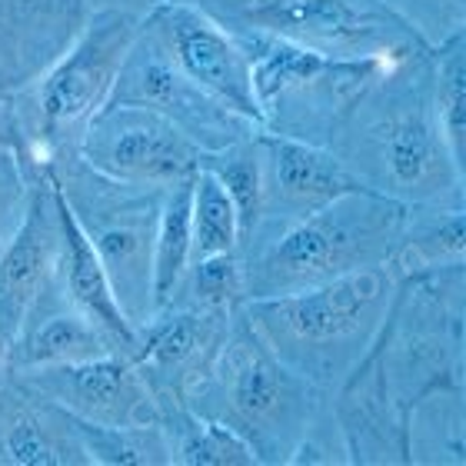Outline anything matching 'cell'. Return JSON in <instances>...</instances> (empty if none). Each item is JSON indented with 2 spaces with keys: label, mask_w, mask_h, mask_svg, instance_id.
<instances>
[{
  "label": "cell",
  "mask_w": 466,
  "mask_h": 466,
  "mask_svg": "<svg viewBox=\"0 0 466 466\" xmlns=\"http://www.w3.org/2000/svg\"><path fill=\"white\" fill-rule=\"evenodd\" d=\"M327 150L363 190L407 207H463V167L440 130L430 54L380 70L343 107Z\"/></svg>",
  "instance_id": "1"
},
{
  "label": "cell",
  "mask_w": 466,
  "mask_h": 466,
  "mask_svg": "<svg viewBox=\"0 0 466 466\" xmlns=\"http://www.w3.org/2000/svg\"><path fill=\"white\" fill-rule=\"evenodd\" d=\"M330 393L290 370L253 330L237 303L214 370L200 380L187 410L224 423L253 450L257 463H293L300 447L323 427Z\"/></svg>",
  "instance_id": "2"
},
{
  "label": "cell",
  "mask_w": 466,
  "mask_h": 466,
  "mask_svg": "<svg viewBox=\"0 0 466 466\" xmlns=\"http://www.w3.org/2000/svg\"><path fill=\"white\" fill-rule=\"evenodd\" d=\"M407 220V204L363 187L347 190L320 210L240 250L243 300L287 297L330 283L343 273L387 267Z\"/></svg>",
  "instance_id": "3"
},
{
  "label": "cell",
  "mask_w": 466,
  "mask_h": 466,
  "mask_svg": "<svg viewBox=\"0 0 466 466\" xmlns=\"http://www.w3.org/2000/svg\"><path fill=\"white\" fill-rule=\"evenodd\" d=\"M393 290L397 273L367 267L310 290L243 300L240 307L287 367L333 393L377 340Z\"/></svg>",
  "instance_id": "4"
},
{
  "label": "cell",
  "mask_w": 466,
  "mask_h": 466,
  "mask_svg": "<svg viewBox=\"0 0 466 466\" xmlns=\"http://www.w3.org/2000/svg\"><path fill=\"white\" fill-rule=\"evenodd\" d=\"M360 363L407 427L430 400L463 397V263L397 277L383 327Z\"/></svg>",
  "instance_id": "5"
},
{
  "label": "cell",
  "mask_w": 466,
  "mask_h": 466,
  "mask_svg": "<svg viewBox=\"0 0 466 466\" xmlns=\"http://www.w3.org/2000/svg\"><path fill=\"white\" fill-rule=\"evenodd\" d=\"M230 34H257L343 64L397 67L433 50L387 0H187Z\"/></svg>",
  "instance_id": "6"
},
{
  "label": "cell",
  "mask_w": 466,
  "mask_h": 466,
  "mask_svg": "<svg viewBox=\"0 0 466 466\" xmlns=\"http://www.w3.org/2000/svg\"><path fill=\"white\" fill-rule=\"evenodd\" d=\"M44 170L104 263L120 310L140 330L154 320V243L167 187L110 180L77 150L47 157Z\"/></svg>",
  "instance_id": "7"
},
{
  "label": "cell",
  "mask_w": 466,
  "mask_h": 466,
  "mask_svg": "<svg viewBox=\"0 0 466 466\" xmlns=\"http://www.w3.org/2000/svg\"><path fill=\"white\" fill-rule=\"evenodd\" d=\"M137 30V14L94 7L67 54L34 87L14 97L30 164H44L60 150H77L90 116L110 100Z\"/></svg>",
  "instance_id": "8"
},
{
  "label": "cell",
  "mask_w": 466,
  "mask_h": 466,
  "mask_svg": "<svg viewBox=\"0 0 466 466\" xmlns=\"http://www.w3.org/2000/svg\"><path fill=\"white\" fill-rule=\"evenodd\" d=\"M247 54L263 130L327 147L343 107L377 77V64H343L257 34H233Z\"/></svg>",
  "instance_id": "9"
},
{
  "label": "cell",
  "mask_w": 466,
  "mask_h": 466,
  "mask_svg": "<svg viewBox=\"0 0 466 466\" xmlns=\"http://www.w3.org/2000/svg\"><path fill=\"white\" fill-rule=\"evenodd\" d=\"M107 104H134V107L157 110L170 124L180 127L204 154L250 140L263 130L197 87L170 60V54L157 40L154 30L147 27L144 17H140V30L127 50V60L116 74Z\"/></svg>",
  "instance_id": "10"
},
{
  "label": "cell",
  "mask_w": 466,
  "mask_h": 466,
  "mask_svg": "<svg viewBox=\"0 0 466 466\" xmlns=\"http://www.w3.org/2000/svg\"><path fill=\"white\" fill-rule=\"evenodd\" d=\"M77 154L120 184L174 187L200 170L204 150L157 110L104 104L90 116Z\"/></svg>",
  "instance_id": "11"
},
{
  "label": "cell",
  "mask_w": 466,
  "mask_h": 466,
  "mask_svg": "<svg viewBox=\"0 0 466 466\" xmlns=\"http://www.w3.org/2000/svg\"><path fill=\"white\" fill-rule=\"evenodd\" d=\"M230 317L233 307H164L140 327L130 360L160 413L187 407L190 390L214 370L230 337Z\"/></svg>",
  "instance_id": "12"
},
{
  "label": "cell",
  "mask_w": 466,
  "mask_h": 466,
  "mask_svg": "<svg viewBox=\"0 0 466 466\" xmlns=\"http://www.w3.org/2000/svg\"><path fill=\"white\" fill-rule=\"evenodd\" d=\"M144 20L164 44L170 60L197 87L227 110L263 127L260 104L253 97L250 64L230 30H224L187 0H164Z\"/></svg>",
  "instance_id": "13"
},
{
  "label": "cell",
  "mask_w": 466,
  "mask_h": 466,
  "mask_svg": "<svg viewBox=\"0 0 466 466\" xmlns=\"http://www.w3.org/2000/svg\"><path fill=\"white\" fill-rule=\"evenodd\" d=\"M7 373V370H4ZM34 393L47 397L70 417L104 423V427H134V423H160V407L144 383L140 370L127 353L60 363L10 373Z\"/></svg>",
  "instance_id": "14"
},
{
  "label": "cell",
  "mask_w": 466,
  "mask_h": 466,
  "mask_svg": "<svg viewBox=\"0 0 466 466\" xmlns=\"http://www.w3.org/2000/svg\"><path fill=\"white\" fill-rule=\"evenodd\" d=\"M263 210L240 250L250 243H260L277 230L290 227L293 220L320 210L323 204L337 200L347 190H357V180L347 174V167L320 144L297 140L263 130Z\"/></svg>",
  "instance_id": "15"
},
{
  "label": "cell",
  "mask_w": 466,
  "mask_h": 466,
  "mask_svg": "<svg viewBox=\"0 0 466 466\" xmlns=\"http://www.w3.org/2000/svg\"><path fill=\"white\" fill-rule=\"evenodd\" d=\"M60 263V197L44 164H34L30 207L20 230L0 247V350L17 337L20 323L54 280Z\"/></svg>",
  "instance_id": "16"
},
{
  "label": "cell",
  "mask_w": 466,
  "mask_h": 466,
  "mask_svg": "<svg viewBox=\"0 0 466 466\" xmlns=\"http://www.w3.org/2000/svg\"><path fill=\"white\" fill-rule=\"evenodd\" d=\"M90 0H0V100L34 87L90 17Z\"/></svg>",
  "instance_id": "17"
},
{
  "label": "cell",
  "mask_w": 466,
  "mask_h": 466,
  "mask_svg": "<svg viewBox=\"0 0 466 466\" xmlns=\"http://www.w3.org/2000/svg\"><path fill=\"white\" fill-rule=\"evenodd\" d=\"M107 353H120V350L70 300L64 283L54 273V280L40 290V297L20 323L14 343L4 353V370L24 373V370L80 363V360L107 357Z\"/></svg>",
  "instance_id": "18"
},
{
  "label": "cell",
  "mask_w": 466,
  "mask_h": 466,
  "mask_svg": "<svg viewBox=\"0 0 466 466\" xmlns=\"http://www.w3.org/2000/svg\"><path fill=\"white\" fill-rule=\"evenodd\" d=\"M0 466H90L70 413L0 373Z\"/></svg>",
  "instance_id": "19"
},
{
  "label": "cell",
  "mask_w": 466,
  "mask_h": 466,
  "mask_svg": "<svg viewBox=\"0 0 466 466\" xmlns=\"http://www.w3.org/2000/svg\"><path fill=\"white\" fill-rule=\"evenodd\" d=\"M60 197V190H57ZM57 280L64 283V290L80 310L87 313L90 320L97 323L100 330L107 333L110 340L116 343L120 353L134 357L137 350V330L134 323L127 320V313L120 310V303L114 297L110 277L104 270L100 257L94 253L90 240L84 237L80 224L70 214L67 200L60 197V263H57Z\"/></svg>",
  "instance_id": "20"
},
{
  "label": "cell",
  "mask_w": 466,
  "mask_h": 466,
  "mask_svg": "<svg viewBox=\"0 0 466 466\" xmlns=\"http://www.w3.org/2000/svg\"><path fill=\"white\" fill-rule=\"evenodd\" d=\"M463 263V207H410L407 230L393 260L397 277L427 273Z\"/></svg>",
  "instance_id": "21"
},
{
  "label": "cell",
  "mask_w": 466,
  "mask_h": 466,
  "mask_svg": "<svg viewBox=\"0 0 466 466\" xmlns=\"http://www.w3.org/2000/svg\"><path fill=\"white\" fill-rule=\"evenodd\" d=\"M190 207H194V177L167 187L154 243V313L174 300V293L180 290V283L194 263Z\"/></svg>",
  "instance_id": "22"
},
{
  "label": "cell",
  "mask_w": 466,
  "mask_h": 466,
  "mask_svg": "<svg viewBox=\"0 0 466 466\" xmlns=\"http://www.w3.org/2000/svg\"><path fill=\"white\" fill-rule=\"evenodd\" d=\"M160 427L170 440L174 463L187 466H250L257 463L253 450L224 423L204 420L187 407L160 413Z\"/></svg>",
  "instance_id": "23"
},
{
  "label": "cell",
  "mask_w": 466,
  "mask_h": 466,
  "mask_svg": "<svg viewBox=\"0 0 466 466\" xmlns=\"http://www.w3.org/2000/svg\"><path fill=\"white\" fill-rule=\"evenodd\" d=\"M74 433L84 443L90 463L97 466H170V440L160 423H134V427H104L70 417Z\"/></svg>",
  "instance_id": "24"
},
{
  "label": "cell",
  "mask_w": 466,
  "mask_h": 466,
  "mask_svg": "<svg viewBox=\"0 0 466 466\" xmlns=\"http://www.w3.org/2000/svg\"><path fill=\"white\" fill-rule=\"evenodd\" d=\"M433 67V107H437L440 130L450 154L460 167H466V50L463 30L433 44L430 50Z\"/></svg>",
  "instance_id": "25"
},
{
  "label": "cell",
  "mask_w": 466,
  "mask_h": 466,
  "mask_svg": "<svg viewBox=\"0 0 466 466\" xmlns=\"http://www.w3.org/2000/svg\"><path fill=\"white\" fill-rule=\"evenodd\" d=\"M260 134L250 137V140H240V144H233V147H224V150H214V154H204V164H200L204 170H210V174L224 184L227 197H230L233 210H237V220H240V247L253 233V227H257L260 210H263Z\"/></svg>",
  "instance_id": "26"
},
{
  "label": "cell",
  "mask_w": 466,
  "mask_h": 466,
  "mask_svg": "<svg viewBox=\"0 0 466 466\" xmlns=\"http://www.w3.org/2000/svg\"><path fill=\"white\" fill-rule=\"evenodd\" d=\"M190 227H194V260L220 257V253H240V220L233 210L224 184L210 170L194 174V207H190Z\"/></svg>",
  "instance_id": "27"
},
{
  "label": "cell",
  "mask_w": 466,
  "mask_h": 466,
  "mask_svg": "<svg viewBox=\"0 0 466 466\" xmlns=\"http://www.w3.org/2000/svg\"><path fill=\"white\" fill-rule=\"evenodd\" d=\"M237 303H243L240 253H220L190 263L180 290L167 307H237Z\"/></svg>",
  "instance_id": "28"
},
{
  "label": "cell",
  "mask_w": 466,
  "mask_h": 466,
  "mask_svg": "<svg viewBox=\"0 0 466 466\" xmlns=\"http://www.w3.org/2000/svg\"><path fill=\"white\" fill-rule=\"evenodd\" d=\"M30 184L34 164L20 154L0 157V247L20 230L30 207Z\"/></svg>",
  "instance_id": "29"
},
{
  "label": "cell",
  "mask_w": 466,
  "mask_h": 466,
  "mask_svg": "<svg viewBox=\"0 0 466 466\" xmlns=\"http://www.w3.org/2000/svg\"><path fill=\"white\" fill-rule=\"evenodd\" d=\"M413 4L423 10V17L417 20V27L423 34H427V24H440V27L447 30V37L453 30L463 27V0H413Z\"/></svg>",
  "instance_id": "30"
},
{
  "label": "cell",
  "mask_w": 466,
  "mask_h": 466,
  "mask_svg": "<svg viewBox=\"0 0 466 466\" xmlns=\"http://www.w3.org/2000/svg\"><path fill=\"white\" fill-rule=\"evenodd\" d=\"M4 154H20L27 160V140H24V127L14 100H0V157Z\"/></svg>",
  "instance_id": "31"
},
{
  "label": "cell",
  "mask_w": 466,
  "mask_h": 466,
  "mask_svg": "<svg viewBox=\"0 0 466 466\" xmlns=\"http://www.w3.org/2000/svg\"><path fill=\"white\" fill-rule=\"evenodd\" d=\"M97 7H114V10H127V14H137V17H147L157 4L164 0H94Z\"/></svg>",
  "instance_id": "32"
}]
</instances>
